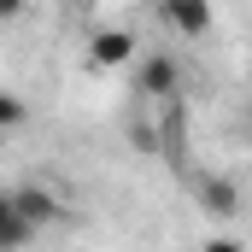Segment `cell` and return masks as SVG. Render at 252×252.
<instances>
[{
	"instance_id": "obj_9",
	"label": "cell",
	"mask_w": 252,
	"mask_h": 252,
	"mask_svg": "<svg viewBox=\"0 0 252 252\" xmlns=\"http://www.w3.org/2000/svg\"><path fill=\"white\" fill-rule=\"evenodd\" d=\"M24 6H30V0H0V24H12V18H24Z\"/></svg>"
},
{
	"instance_id": "obj_2",
	"label": "cell",
	"mask_w": 252,
	"mask_h": 252,
	"mask_svg": "<svg viewBox=\"0 0 252 252\" xmlns=\"http://www.w3.org/2000/svg\"><path fill=\"white\" fill-rule=\"evenodd\" d=\"M135 94L176 100L182 94V64H176V53H141V64H135Z\"/></svg>"
},
{
	"instance_id": "obj_1",
	"label": "cell",
	"mask_w": 252,
	"mask_h": 252,
	"mask_svg": "<svg viewBox=\"0 0 252 252\" xmlns=\"http://www.w3.org/2000/svg\"><path fill=\"white\" fill-rule=\"evenodd\" d=\"M12 193V205H18V217L41 235V229H53L64 217V199H59V188H47V182H18V188H6Z\"/></svg>"
},
{
	"instance_id": "obj_6",
	"label": "cell",
	"mask_w": 252,
	"mask_h": 252,
	"mask_svg": "<svg viewBox=\"0 0 252 252\" xmlns=\"http://www.w3.org/2000/svg\"><path fill=\"white\" fill-rule=\"evenodd\" d=\"M30 241H35V229H30V223L18 217V205H12V193L0 188V252H24Z\"/></svg>"
},
{
	"instance_id": "obj_7",
	"label": "cell",
	"mask_w": 252,
	"mask_h": 252,
	"mask_svg": "<svg viewBox=\"0 0 252 252\" xmlns=\"http://www.w3.org/2000/svg\"><path fill=\"white\" fill-rule=\"evenodd\" d=\"M24 124H30V106L12 88H0V135H12V129H24Z\"/></svg>"
},
{
	"instance_id": "obj_8",
	"label": "cell",
	"mask_w": 252,
	"mask_h": 252,
	"mask_svg": "<svg viewBox=\"0 0 252 252\" xmlns=\"http://www.w3.org/2000/svg\"><path fill=\"white\" fill-rule=\"evenodd\" d=\"M199 252H247V247H241L235 235H205V247H199Z\"/></svg>"
},
{
	"instance_id": "obj_3",
	"label": "cell",
	"mask_w": 252,
	"mask_h": 252,
	"mask_svg": "<svg viewBox=\"0 0 252 252\" xmlns=\"http://www.w3.org/2000/svg\"><path fill=\"white\" fill-rule=\"evenodd\" d=\"M158 18H164V30H170L176 41H205L211 24H217L211 0H158Z\"/></svg>"
},
{
	"instance_id": "obj_5",
	"label": "cell",
	"mask_w": 252,
	"mask_h": 252,
	"mask_svg": "<svg viewBox=\"0 0 252 252\" xmlns=\"http://www.w3.org/2000/svg\"><path fill=\"white\" fill-rule=\"evenodd\" d=\"M88 64H94V70L135 64V35H129V30H94V35H88Z\"/></svg>"
},
{
	"instance_id": "obj_4",
	"label": "cell",
	"mask_w": 252,
	"mask_h": 252,
	"mask_svg": "<svg viewBox=\"0 0 252 252\" xmlns=\"http://www.w3.org/2000/svg\"><path fill=\"white\" fill-rule=\"evenodd\" d=\"M193 205H199L205 217L229 223V217L241 211V188H235V176H199V182H193Z\"/></svg>"
}]
</instances>
